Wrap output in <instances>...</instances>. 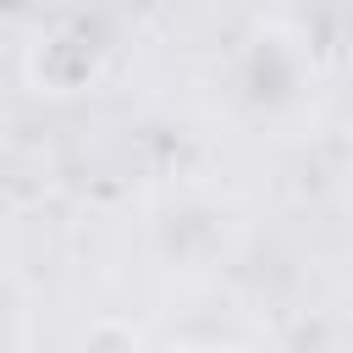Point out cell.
Wrapping results in <instances>:
<instances>
[{
  "label": "cell",
  "instance_id": "6da1fadb",
  "mask_svg": "<svg viewBox=\"0 0 353 353\" xmlns=\"http://www.w3.org/2000/svg\"><path fill=\"white\" fill-rule=\"evenodd\" d=\"M83 353H143V342H138L132 325H121V320H99V325L83 336Z\"/></svg>",
  "mask_w": 353,
  "mask_h": 353
},
{
  "label": "cell",
  "instance_id": "7a4b0ae2",
  "mask_svg": "<svg viewBox=\"0 0 353 353\" xmlns=\"http://www.w3.org/2000/svg\"><path fill=\"white\" fill-rule=\"evenodd\" d=\"M171 353H232V347H221V342H182V347H171Z\"/></svg>",
  "mask_w": 353,
  "mask_h": 353
}]
</instances>
